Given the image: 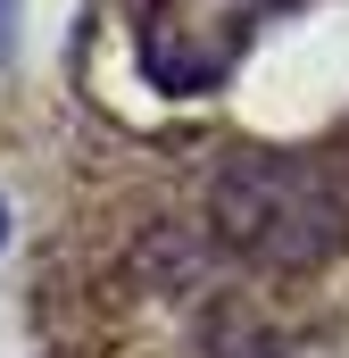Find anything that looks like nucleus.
<instances>
[{"label": "nucleus", "instance_id": "4", "mask_svg": "<svg viewBox=\"0 0 349 358\" xmlns=\"http://www.w3.org/2000/svg\"><path fill=\"white\" fill-rule=\"evenodd\" d=\"M0 242H8V208H0Z\"/></svg>", "mask_w": 349, "mask_h": 358}, {"label": "nucleus", "instance_id": "3", "mask_svg": "<svg viewBox=\"0 0 349 358\" xmlns=\"http://www.w3.org/2000/svg\"><path fill=\"white\" fill-rule=\"evenodd\" d=\"M17 8H25V0H0V59H8V42H17Z\"/></svg>", "mask_w": 349, "mask_h": 358}, {"label": "nucleus", "instance_id": "2", "mask_svg": "<svg viewBox=\"0 0 349 358\" xmlns=\"http://www.w3.org/2000/svg\"><path fill=\"white\" fill-rule=\"evenodd\" d=\"M250 42H258V0H150L133 25V59H142L150 92H167V100L216 92Z\"/></svg>", "mask_w": 349, "mask_h": 358}, {"label": "nucleus", "instance_id": "1", "mask_svg": "<svg viewBox=\"0 0 349 358\" xmlns=\"http://www.w3.org/2000/svg\"><path fill=\"white\" fill-rule=\"evenodd\" d=\"M208 225L266 275H308L349 242V159L341 150H242L208 183Z\"/></svg>", "mask_w": 349, "mask_h": 358}]
</instances>
